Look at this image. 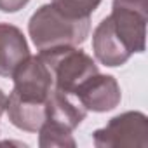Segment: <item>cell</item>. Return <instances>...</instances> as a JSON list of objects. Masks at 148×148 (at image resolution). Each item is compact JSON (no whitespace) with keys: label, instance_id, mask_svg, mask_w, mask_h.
<instances>
[{"label":"cell","instance_id":"cell-1","mask_svg":"<svg viewBox=\"0 0 148 148\" xmlns=\"http://www.w3.org/2000/svg\"><path fill=\"white\" fill-rule=\"evenodd\" d=\"M89 32V18L70 16L54 4L38 7L28 21V33L38 51L61 45H80L87 40Z\"/></svg>","mask_w":148,"mask_h":148},{"label":"cell","instance_id":"cell-2","mask_svg":"<svg viewBox=\"0 0 148 148\" xmlns=\"http://www.w3.org/2000/svg\"><path fill=\"white\" fill-rule=\"evenodd\" d=\"M38 56L44 59V63L49 66L52 73L54 89L70 96L75 92V89L84 80L99 71L96 61L77 45H61L45 49L40 51Z\"/></svg>","mask_w":148,"mask_h":148},{"label":"cell","instance_id":"cell-3","mask_svg":"<svg viewBox=\"0 0 148 148\" xmlns=\"http://www.w3.org/2000/svg\"><path fill=\"white\" fill-rule=\"evenodd\" d=\"M108 19L117 38L131 54H139L145 51L146 0H113Z\"/></svg>","mask_w":148,"mask_h":148},{"label":"cell","instance_id":"cell-4","mask_svg":"<svg viewBox=\"0 0 148 148\" xmlns=\"http://www.w3.org/2000/svg\"><path fill=\"white\" fill-rule=\"evenodd\" d=\"M92 143L98 148L117 146H148V119L141 112L120 113L92 132Z\"/></svg>","mask_w":148,"mask_h":148},{"label":"cell","instance_id":"cell-5","mask_svg":"<svg viewBox=\"0 0 148 148\" xmlns=\"http://www.w3.org/2000/svg\"><path fill=\"white\" fill-rule=\"evenodd\" d=\"M14 89L11 94L26 101L45 105L51 91L54 89V80L49 66L40 56H28L12 73Z\"/></svg>","mask_w":148,"mask_h":148},{"label":"cell","instance_id":"cell-6","mask_svg":"<svg viewBox=\"0 0 148 148\" xmlns=\"http://www.w3.org/2000/svg\"><path fill=\"white\" fill-rule=\"evenodd\" d=\"M71 96H75L87 112H96V113L117 108L122 99L119 82L112 75H101L99 71L91 75L87 80H84Z\"/></svg>","mask_w":148,"mask_h":148},{"label":"cell","instance_id":"cell-7","mask_svg":"<svg viewBox=\"0 0 148 148\" xmlns=\"http://www.w3.org/2000/svg\"><path fill=\"white\" fill-rule=\"evenodd\" d=\"M30 56L23 32L9 23H0V77H12L14 70Z\"/></svg>","mask_w":148,"mask_h":148},{"label":"cell","instance_id":"cell-8","mask_svg":"<svg viewBox=\"0 0 148 148\" xmlns=\"http://www.w3.org/2000/svg\"><path fill=\"white\" fill-rule=\"evenodd\" d=\"M92 51H94L96 59L101 64L110 66V68L122 66L132 56L124 47V44L117 38L108 16L96 26V30L92 33Z\"/></svg>","mask_w":148,"mask_h":148},{"label":"cell","instance_id":"cell-9","mask_svg":"<svg viewBox=\"0 0 148 148\" xmlns=\"http://www.w3.org/2000/svg\"><path fill=\"white\" fill-rule=\"evenodd\" d=\"M86 115H87V110L80 103L73 101L70 98V94H64L58 89L51 91V94L47 98V105H45V120L44 122L64 127L73 132V129H77L82 124Z\"/></svg>","mask_w":148,"mask_h":148},{"label":"cell","instance_id":"cell-10","mask_svg":"<svg viewBox=\"0 0 148 148\" xmlns=\"http://www.w3.org/2000/svg\"><path fill=\"white\" fill-rule=\"evenodd\" d=\"M45 105L26 103V101L16 98L14 94H9L5 112L14 127L26 131V132H38V129L42 127V124L45 120Z\"/></svg>","mask_w":148,"mask_h":148},{"label":"cell","instance_id":"cell-11","mask_svg":"<svg viewBox=\"0 0 148 148\" xmlns=\"http://www.w3.org/2000/svg\"><path fill=\"white\" fill-rule=\"evenodd\" d=\"M38 145L42 148H52V146L73 148L77 143L73 139L71 131L59 127V125H54V124H49V122H44L42 127L38 129Z\"/></svg>","mask_w":148,"mask_h":148},{"label":"cell","instance_id":"cell-12","mask_svg":"<svg viewBox=\"0 0 148 148\" xmlns=\"http://www.w3.org/2000/svg\"><path fill=\"white\" fill-rule=\"evenodd\" d=\"M58 9L75 18H89L101 4V0H52Z\"/></svg>","mask_w":148,"mask_h":148},{"label":"cell","instance_id":"cell-13","mask_svg":"<svg viewBox=\"0 0 148 148\" xmlns=\"http://www.w3.org/2000/svg\"><path fill=\"white\" fill-rule=\"evenodd\" d=\"M30 0H0V11L2 12H18L21 11Z\"/></svg>","mask_w":148,"mask_h":148},{"label":"cell","instance_id":"cell-14","mask_svg":"<svg viewBox=\"0 0 148 148\" xmlns=\"http://www.w3.org/2000/svg\"><path fill=\"white\" fill-rule=\"evenodd\" d=\"M5 105H7V96L5 92L0 89V117H2V113L5 112Z\"/></svg>","mask_w":148,"mask_h":148}]
</instances>
